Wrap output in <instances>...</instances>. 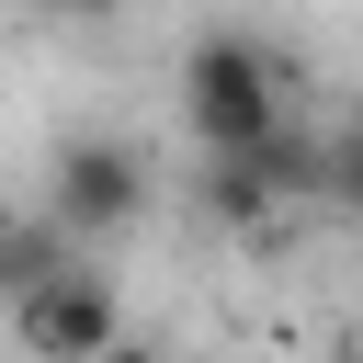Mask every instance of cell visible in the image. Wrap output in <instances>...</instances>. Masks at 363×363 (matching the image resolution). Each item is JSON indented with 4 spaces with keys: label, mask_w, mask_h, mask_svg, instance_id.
<instances>
[{
    "label": "cell",
    "mask_w": 363,
    "mask_h": 363,
    "mask_svg": "<svg viewBox=\"0 0 363 363\" xmlns=\"http://www.w3.org/2000/svg\"><path fill=\"white\" fill-rule=\"evenodd\" d=\"M182 125H193L204 159L284 136V125H295V113H284V57H272L261 34H204V45L182 57Z\"/></svg>",
    "instance_id": "6da1fadb"
},
{
    "label": "cell",
    "mask_w": 363,
    "mask_h": 363,
    "mask_svg": "<svg viewBox=\"0 0 363 363\" xmlns=\"http://www.w3.org/2000/svg\"><path fill=\"white\" fill-rule=\"evenodd\" d=\"M318 182H329V147L284 125V136H261V147L204 159V170H193V204H204L216 227H272V204H318Z\"/></svg>",
    "instance_id": "7a4b0ae2"
},
{
    "label": "cell",
    "mask_w": 363,
    "mask_h": 363,
    "mask_svg": "<svg viewBox=\"0 0 363 363\" xmlns=\"http://www.w3.org/2000/svg\"><path fill=\"white\" fill-rule=\"evenodd\" d=\"M45 216L91 250V238H113V227H136L147 216V159L125 147V136H68L57 159H45Z\"/></svg>",
    "instance_id": "3957f363"
},
{
    "label": "cell",
    "mask_w": 363,
    "mask_h": 363,
    "mask_svg": "<svg viewBox=\"0 0 363 363\" xmlns=\"http://www.w3.org/2000/svg\"><path fill=\"white\" fill-rule=\"evenodd\" d=\"M11 329H23V352H34V363H102V352L125 340V306H113V272L68 261L57 284H34V295L11 306Z\"/></svg>",
    "instance_id": "277c9868"
},
{
    "label": "cell",
    "mask_w": 363,
    "mask_h": 363,
    "mask_svg": "<svg viewBox=\"0 0 363 363\" xmlns=\"http://www.w3.org/2000/svg\"><path fill=\"white\" fill-rule=\"evenodd\" d=\"M318 204L363 216V125H352V136H329V182H318Z\"/></svg>",
    "instance_id": "5b68a950"
},
{
    "label": "cell",
    "mask_w": 363,
    "mask_h": 363,
    "mask_svg": "<svg viewBox=\"0 0 363 363\" xmlns=\"http://www.w3.org/2000/svg\"><path fill=\"white\" fill-rule=\"evenodd\" d=\"M102 363H170V352H159V340H136V329H125V340H113V352H102Z\"/></svg>",
    "instance_id": "8992f818"
},
{
    "label": "cell",
    "mask_w": 363,
    "mask_h": 363,
    "mask_svg": "<svg viewBox=\"0 0 363 363\" xmlns=\"http://www.w3.org/2000/svg\"><path fill=\"white\" fill-rule=\"evenodd\" d=\"M45 11H91V23H102V11H113V0H45Z\"/></svg>",
    "instance_id": "52a82bcc"
},
{
    "label": "cell",
    "mask_w": 363,
    "mask_h": 363,
    "mask_svg": "<svg viewBox=\"0 0 363 363\" xmlns=\"http://www.w3.org/2000/svg\"><path fill=\"white\" fill-rule=\"evenodd\" d=\"M0 250H11V216H0Z\"/></svg>",
    "instance_id": "ba28073f"
}]
</instances>
